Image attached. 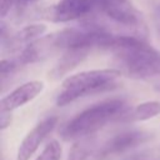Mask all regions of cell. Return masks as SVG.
I'll return each mask as SVG.
<instances>
[{
    "label": "cell",
    "instance_id": "cell-1",
    "mask_svg": "<svg viewBox=\"0 0 160 160\" xmlns=\"http://www.w3.org/2000/svg\"><path fill=\"white\" fill-rule=\"evenodd\" d=\"M121 72L134 79H149L160 75V52L134 35H115L110 46Z\"/></svg>",
    "mask_w": 160,
    "mask_h": 160
},
{
    "label": "cell",
    "instance_id": "cell-2",
    "mask_svg": "<svg viewBox=\"0 0 160 160\" xmlns=\"http://www.w3.org/2000/svg\"><path fill=\"white\" fill-rule=\"evenodd\" d=\"M121 71L118 69H95L66 76L56 96V105L65 106L79 98L104 92L118 86Z\"/></svg>",
    "mask_w": 160,
    "mask_h": 160
},
{
    "label": "cell",
    "instance_id": "cell-3",
    "mask_svg": "<svg viewBox=\"0 0 160 160\" xmlns=\"http://www.w3.org/2000/svg\"><path fill=\"white\" fill-rule=\"evenodd\" d=\"M125 108L126 104L122 99H109L98 102L68 121L61 129V138L64 140H75L91 135L110 120L122 114Z\"/></svg>",
    "mask_w": 160,
    "mask_h": 160
},
{
    "label": "cell",
    "instance_id": "cell-4",
    "mask_svg": "<svg viewBox=\"0 0 160 160\" xmlns=\"http://www.w3.org/2000/svg\"><path fill=\"white\" fill-rule=\"evenodd\" d=\"M100 6L101 0H59L49 10L48 19L55 22H68L90 15Z\"/></svg>",
    "mask_w": 160,
    "mask_h": 160
},
{
    "label": "cell",
    "instance_id": "cell-5",
    "mask_svg": "<svg viewBox=\"0 0 160 160\" xmlns=\"http://www.w3.org/2000/svg\"><path fill=\"white\" fill-rule=\"evenodd\" d=\"M58 116H48L40 122H38L22 139L16 152V160H30V158L36 152L44 139L52 132L58 125Z\"/></svg>",
    "mask_w": 160,
    "mask_h": 160
},
{
    "label": "cell",
    "instance_id": "cell-6",
    "mask_svg": "<svg viewBox=\"0 0 160 160\" xmlns=\"http://www.w3.org/2000/svg\"><path fill=\"white\" fill-rule=\"evenodd\" d=\"M151 138V134L145 130H129L120 132L111 138L101 149L100 156H110L125 152L132 148H136L144 142H146Z\"/></svg>",
    "mask_w": 160,
    "mask_h": 160
},
{
    "label": "cell",
    "instance_id": "cell-7",
    "mask_svg": "<svg viewBox=\"0 0 160 160\" xmlns=\"http://www.w3.org/2000/svg\"><path fill=\"white\" fill-rule=\"evenodd\" d=\"M44 90V82L40 80H31L21 84L8 95H5L0 101V109L6 111H14L25 104L34 100Z\"/></svg>",
    "mask_w": 160,
    "mask_h": 160
},
{
    "label": "cell",
    "instance_id": "cell-8",
    "mask_svg": "<svg viewBox=\"0 0 160 160\" xmlns=\"http://www.w3.org/2000/svg\"><path fill=\"white\" fill-rule=\"evenodd\" d=\"M100 10L110 20L124 26H136L140 22L139 12L131 6V4H129V1L104 4Z\"/></svg>",
    "mask_w": 160,
    "mask_h": 160
},
{
    "label": "cell",
    "instance_id": "cell-9",
    "mask_svg": "<svg viewBox=\"0 0 160 160\" xmlns=\"http://www.w3.org/2000/svg\"><path fill=\"white\" fill-rule=\"evenodd\" d=\"M90 52L89 49H66L62 58L59 60L58 65L52 69L51 75L54 78H60L66 74L69 70L74 69L78 64H80Z\"/></svg>",
    "mask_w": 160,
    "mask_h": 160
},
{
    "label": "cell",
    "instance_id": "cell-10",
    "mask_svg": "<svg viewBox=\"0 0 160 160\" xmlns=\"http://www.w3.org/2000/svg\"><path fill=\"white\" fill-rule=\"evenodd\" d=\"M158 115H160V101L149 100V101L138 104L132 109L130 118L131 120H135V121H146Z\"/></svg>",
    "mask_w": 160,
    "mask_h": 160
},
{
    "label": "cell",
    "instance_id": "cell-11",
    "mask_svg": "<svg viewBox=\"0 0 160 160\" xmlns=\"http://www.w3.org/2000/svg\"><path fill=\"white\" fill-rule=\"evenodd\" d=\"M46 31V25L44 24H29L26 26H24L15 36H14V42L16 45L19 44H29L31 41H34L36 38L44 35V32Z\"/></svg>",
    "mask_w": 160,
    "mask_h": 160
},
{
    "label": "cell",
    "instance_id": "cell-12",
    "mask_svg": "<svg viewBox=\"0 0 160 160\" xmlns=\"http://www.w3.org/2000/svg\"><path fill=\"white\" fill-rule=\"evenodd\" d=\"M62 154L61 145L58 140H51L45 145L40 155L35 160H60Z\"/></svg>",
    "mask_w": 160,
    "mask_h": 160
},
{
    "label": "cell",
    "instance_id": "cell-13",
    "mask_svg": "<svg viewBox=\"0 0 160 160\" xmlns=\"http://www.w3.org/2000/svg\"><path fill=\"white\" fill-rule=\"evenodd\" d=\"M88 155H89V150L86 149L85 144H75L72 145L69 152L68 160H86Z\"/></svg>",
    "mask_w": 160,
    "mask_h": 160
},
{
    "label": "cell",
    "instance_id": "cell-14",
    "mask_svg": "<svg viewBox=\"0 0 160 160\" xmlns=\"http://www.w3.org/2000/svg\"><path fill=\"white\" fill-rule=\"evenodd\" d=\"M11 120H12L11 111L1 110V115H0V129H1V130H5L8 126H10Z\"/></svg>",
    "mask_w": 160,
    "mask_h": 160
},
{
    "label": "cell",
    "instance_id": "cell-15",
    "mask_svg": "<svg viewBox=\"0 0 160 160\" xmlns=\"http://www.w3.org/2000/svg\"><path fill=\"white\" fill-rule=\"evenodd\" d=\"M14 5H16V0H0V12H1V18H5Z\"/></svg>",
    "mask_w": 160,
    "mask_h": 160
},
{
    "label": "cell",
    "instance_id": "cell-16",
    "mask_svg": "<svg viewBox=\"0 0 160 160\" xmlns=\"http://www.w3.org/2000/svg\"><path fill=\"white\" fill-rule=\"evenodd\" d=\"M38 1H39V0H16V6H18L19 9H25V8L32 5V4L38 2Z\"/></svg>",
    "mask_w": 160,
    "mask_h": 160
},
{
    "label": "cell",
    "instance_id": "cell-17",
    "mask_svg": "<svg viewBox=\"0 0 160 160\" xmlns=\"http://www.w3.org/2000/svg\"><path fill=\"white\" fill-rule=\"evenodd\" d=\"M125 1H128V0H101V6L104 4H109V2H125ZM101 6H100V9H101Z\"/></svg>",
    "mask_w": 160,
    "mask_h": 160
},
{
    "label": "cell",
    "instance_id": "cell-18",
    "mask_svg": "<svg viewBox=\"0 0 160 160\" xmlns=\"http://www.w3.org/2000/svg\"><path fill=\"white\" fill-rule=\"evenodd\" d=\"M132 160H141V159H139V158H136V159H132Z\"/></svg>",
    "mask_w": 160,
    "mask_h": 160
}]
</instances>
